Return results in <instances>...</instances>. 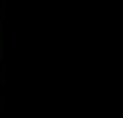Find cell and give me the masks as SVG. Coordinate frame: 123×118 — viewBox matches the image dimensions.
Segmentation results:
<instances>
[{
	"label": "cell",
	"instance_id": "cell-1",
	"mask_svg": "<svg viewBox=\"0 0 123 118\" xmlns=\"http://www.w3.org/2000/svg\"><path fill=\"white\" fill-rule=\"evenodd\" d=\"M0 5H2V6H5V0H0Z\"/></svg>",
	"mask_w": 123,
	"mask_h": 118
}]
</instances>
